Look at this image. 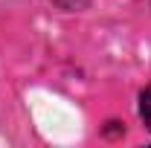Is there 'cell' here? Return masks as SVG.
Returning <instances> with one entry per match:
<instances>
[{
	"label": "cell",
	"instance_id": "obj_1",
	"mask_svg": "<svg viewBox=\"0 0 151 148\" xmlns=\"http://www.w3.org/2000/svg\"><path fill=\"white\" fill-rule=\"evenodd\" d=\"M139 113H142V119H145V125L151 131V87L142 93V102H139Z\"/></svg>",
	"mask_w": 151,
	"mask_h": 148
}]
</instances>
